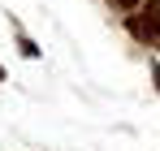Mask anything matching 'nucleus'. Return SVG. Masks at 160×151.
<instances>
[{
	"instance_id": "f257e3e1",
	"label": "nucleus",
	"mask_w": 160,
	"mask_h": 151,
	"mask_svg": "<svg viewBox=\"0 0 160 151\" xmlns=\"http://www.w3.org/2000/svg\"><path fill=\"white\" fill-rule=\"evenodd\" d=\"M138 17H143V26H147L152 43H160V0H147V4H138Z\"/></svg>"
},
{
	"instance_id": "f03ea898",
	"label": "nucleus",
	"mask_w": 160,
	"mask_h": 151,
	"mask_svg": "<svg viewBox=\"0 0 160 151\" xmlns=\"http://www.w3.org/2000/svg\"><path fill=\"white\" fill-rule=\"evenodd\" d=\"M108 4H112V9H117V13H134V9H138V4H143V0H108Z\"/></svg>"
},
{
	"instance_id": "7ed1b4c3",
	"label": "nucleus",
	"mask_w": 160,
	"mask_h": 151,
	"mask_svg": "<svg viewBox=\"0 0 160 151\" xmlns=\"http://www.w3.org/2000/svg\"><path fill=\"white\" fill-rule=\"evenodd\" d=\"M18 48H22V56H30V61H35V56H39V48H35V43H30L26 35H18Z\"/></svg>"
},
{
	"instance_id": "20e7f679",
	"label": "nucleus",
	"mask_w": 160,
	"mask_h": 151,
	"mask_svg": "<svg viewBox=\"0 0 160 151\" xmlns=\"http://www.w3.org/2000/svg\"><path fill=\"white\" fill-rule=\"evenodd\" d=\"M152 78H156V91H160V61H152Z\"/></svg>"
},
{
	"instance_id": "39448f33",
	"label": "nucleus",
	"mask_w": 160,
	"mask_h": 151,
	"mask_svg": "<svg viewBox=\"0 0 160 151\" xmlns=\"http://www.w3.org/2000/svg\"><path fill=\"white\" fill-rule=\"evenodd\" d=\"M0 82H4V65H0Z\"/></svg>"
}]
</instances>
